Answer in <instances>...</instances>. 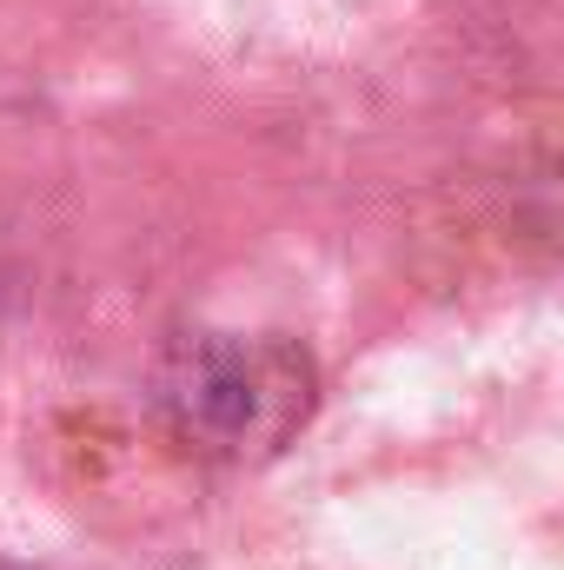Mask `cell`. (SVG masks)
Segmentation results:
<instances>
[{
	"label": "cell",
	"mask_w": 564,
	"mask_h": 570,
	"mask_svg": "<svg viewBox=\"0 0 564 570\" xmlns=\"http://www.w3.org/2000/svg\"><path fill=\"white\" fill-rule=\"evenodd\" d=\"M153 405L186 451L260 464L305 431L319 405V372L305 345L273 332H186L153 372Z\"/></svg>",
	"instance_id": "1"
}]
</instances>
